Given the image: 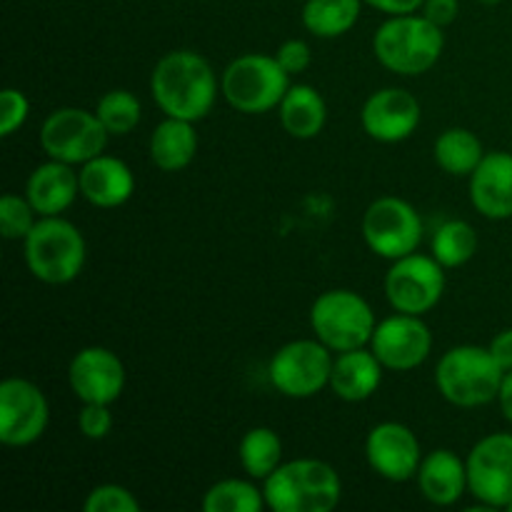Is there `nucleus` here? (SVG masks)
Here are the masks:
<instances>
[{
	"instance_id": "c756f323",
	"label": "nucleus",
	"mask_w": 512,
	"mask_h": 512,
	"mask_svg": "<svg viewBox=\"0 0 512 512\" xmlns=\"http://www.w3.org/2000/svg\"><path fill=\"white\" fill-rule=\"evenodd\" d=\"M95 113L110 135H128L140 123V100L130 90H110L98 100Z\"/></svg>"
},
{
	"instance_id": "412c9836",
	"label": "nucleus",
	"mask_w": 512,
	"mask_h": 512,
	"mask_svg": "<svg viewBox=\"0 0 512 512\" xmlns=\"http://www.w3.org/2000/svg\"><path fill=\"white\" fill-rule=\"evenodd\" d=\"M383 383V363L373 350H345L333 360V373H330V388L340 400L360 403L368 400Z\"/></svg>"
},
{
	"instance_id": "473e14b6",
	"label": "nucleus",
	"mask_w": 512,
	"mask_h": 512,
	"mask_svg": "<svg viewBox=\"0 0 512 512\" xmlns=\"http://www.w3.org/2000/svg\"><path fill=\"white\" fill-rule=\"evenodd\" d=\"M30 103L25 98V93L20 90L8 88L0 95V135H13L15 130L23 128V123L28 120Z\"/></svg>"
},
{
	"instance_id": "20e7f679",
	"label": "nucleus",
	"mask_w": 512,
	"mask_h": 512,
	"mask_svg": "<svg viewBox=\"0 0 512 512\" xmlns=\"http://www.w3.org/2000/svg\"><path fill=\"white\" fill-rule=\"evenodd\" d=\"M505 370L490 348L458 345L440 358L435 368V385L448 403L458 408H480L498 400Z\"/></svg>"
},
{
	"instance_id": "1a4fd4ad",
	"label": "nucleus",
	"mask_w": 512,
	"mask_h": 512,
	"mask_svg": "<svg viewBox=\"0 0 512 512\" xmlns=\"http://www.w3.org/2000/svg\"><path fill=\"white\" fill-rule=\"evenodd\" d=\"M330 353L333 350L320 340H293L270 360V383L288 398H313L325 385H330V373H333Z\"/></svg>"
},
{
	"instance_id": "7ed1b4c3",
	"label": "nucleus",
	"mask_w": 512,
	"mask_h": 512,
	"mask_svg": "<svg viewBox=\"0 0 512 512\" xmlns=\"http://www.w3.org/2000/svg\"><path fill=\"white\" fill-rule=\"evenodd\" d=\"M445 48L443 28L425 15H390L373 38L375 58L398 75L428 73Z\"/></svg>"
},
{
	"instance_id": "393cba45",
	"label": "nucleus",
	"mask_w": 512,
	"mask_h": 512,
	"mask_svg": "<svg viewBox=\"0 0 512 512\" xmlns=\"http://www.w3.org/2000/svg\"><path fill=\"white\" fill-rule=\"evenodd\" d=\"M435 163L450 175H473L480 160L485 158L483 143L468 128H448L435 140Z\"/></svg>"
},
{
	"instance_id": "9d476101",
	"label": "nucleus",
	"mask_w": 512,
	"mask_h": 512,
	"mask_svg": "<svg viewBox=\"0 0 512 512\" xmlns=\"http://www.w3.org/2000/svg\"><path fill=\"white\" fill-rule=\"evenodd\" d=\"M363 238L375 255L388 260L415 253L423 240V220L403 198H378L363 215Z\"/></svg>"
},
{
	"instance_id": "ddd939ff",
	"label": "nucleus",
	"mask_w": 512,
	"mask_h": 512,
	"mask_svg": "<svg viewBox=\"0 0 512 512\" xmlns=\"http://www.w3.org/2000/svg\"><path fill=\"white\" fill-rule=\"evenodd\" d=\"M50 408L43 390L23 378L0 383V440L8 448L33 445L48 428Z\"/></svg>"
},
{
	"instance_id": "6ab92c4d",
	"label": "nucleus",
	"mask_w": 512,
	"mask_h": 512,
	"mask_svg": "<svg viewBox=\"0 0 512 512\" xmlns=\"http://www.w3.org/2000/svg\"><path fill=\"white\" fill-rule=\"evenodd\" d=\"M135 190L133 170L113 155H95L80 170V193L95 208H118Z\"/></svg>"
},
{
	"instance_id": "4be33fe9",
	"label": "nucleus",
	"mask_w": 512,
	"mask_h": 512,
	"mask_svg": "<svg viewBox=\"0 0 512 512\" xmlns=\"http://www.w3.org/2000/svg\"><path fill=\"white\" fill-rule=\"evenodd\" d=\"M420 493L433 505H455L468 490V465L453 450H433L418 470Z\"/></svg>"
},
{
	"instance_id": "72a5a7b5",
	"label": "nucleus",
	"mask_w": 512,
	"mask_h": 512,
	"mask_svg": "<svg viewBox=\"0 0 512 512\" xmlns=\"http://www.w3.org/2000/svg\"><path fill=\"white\" fill-rule=\"evenodd\" d=\"M78 428L88 440L108 438V433L113 430V415H110L108 405L85 403L78 415Z\"/></svg>"
},
{
	"instance_id": "b1692460",
	"label": "nucleus",
	"mask_w": 512,
	"mask_h": 512,
	"mask_svg": "<svg viewBox=\"0 0 512 512\" xmlns=\"http://www.w3.org/2000/svg\"><path fill=\"white\" fill-rule=\"evenodd\" d=\"M278 108L285 133L298 140H310L320 135V130L325 128V120H328L323 95L313 85H290Z\"/></svg>"
},
{
	"instance_id": "9b49d317",
	"label": "nucleus",
	"mask_w": 512,
	"mask_h": 512,
	"mask_svg": "<svg viewBox=\"0 0 512 512\" xmlns=\"http://www.w3.org/2000/svg\"><path fill=\"white\" fill-rule=\"evenodd\" d=\"M445 293L443 265L428 255L410 253L393 260L385 278V295L398 313L423 315L440 303Z\"/></svg>"
},
{
	"instance_id": "a211bd4d",
	"label": "nucleus",
	"mask_w": 512,
	"mask_h": 512,
	"mask_svg": "<svg viewBox=\"0 0 512 512\" xmlns=\"http://www.w3.org/2000/svg\"><path fill=\"white\" fill-rule=\"evenodd\" d=\"M470 200L485 218H512V153H485L470 175Z\"/></svg>"
},
{
	"instance_id": "aec40b11",
	"label": "nucleus",
	"mask_w": 512,
	"mask_h": 512,
	"mask_svg": "<svg viewBox=\"0 0 512 512\" xmlns=\"http://www.w3.org/2000/svg\"><path fill=\"white\" fill-rule=\"evenodd\" d=\"M80 193V175L70 168V163L50 158L48 163L38 165L30 173L25 198L35 208L40 218L45 215H60L73 205Z\"/></svg>"
},
{
	"instance_id": "a878e982",
	"label": "nucleus",
	"mask_w": 512,
	"mask_h": 512,
	"mask_svg": "<svg viewBox=\"0 0 512 512\" xmlns=\"http://www.w3.org/2000/svg\"><path fill=\"white\" fill-rule=\"evenodd\" d=\"M363 0H308L303 5V25L315 38H340L360 18Z\"/></svg>"
},
{
	"instance_id": "4468645a",
	"label": "nucleus",
	"mask_w": 512,
	"mask_h": 512,
	"mask_svg": "<svg viewBox=\"0 0 512 512\" xmlns=\"http://www.w3.org/2000/svg\"><path fill=\"white\" fill-rule=\"evenodd\" d=\"M430 348H433L430 328L420 320V315L408 313L380 320L375 325L373 340H370V350L378 355L383 368L398 370V373L423 365L428 360Z\"/></svg>"
},
{
	"instance_id": "c85d7f7f",
	"label": "nucleus",
	"mask_w": 512,
	"mask_h": 512,
	"mask_svg": "<svg viewBox=\"0 0 512 512\" xmlns=\"http://www.w3.org/2000/svg\"><path fill=\"white\" fill-rule=\"evenodd\" d=\"M265 508V495L248 480H220L205 493V512H258Z\"/></svg>"
},
{
	"instance_id": "4c0bfd02",
	"label": "nucleus",
	"mask_w": 512,
	"mask_h": 512,
	"mask_svg": "<svg viewBox=\"0 0 512 512\" xmlns=\"http://www.w3.org/2000/svg\"><path fill=\"white\" fill-rule=\"evenodd\" d=\"M363 3H368L370 8L380 10V13L405 15V13H415V10L423 8L425 0H363Z\"/></svg>"
},
{
	"instance_id": "f257e3e1",
	"label": "nucleus",
	"mask_w": 512,
	"mask_h": 512,
	"mask_svg": "<svg viewBox=\"0 0 512 512\" xmlns=\"http://www.w3.org/2000/svg\"><path fill=\"white\" fill-rule=\"evenodd\" d=\"M150 93L170 118L203 120L218 98V78L208 60L193 50H173L155 63Z\"/></svg>"
},
{
	"instance_id": "a19ab883",
	"label": "nucleus",
	"mask_w": 512,
	"mask_h": 512,
	"mask_svg": "<svg viewBox=\"0 0 512 512\" xmlns=\"http://www.w3.org/2000/svg\"><path fill=\"white\" fill-rule=\"evenodd\" d=\"M505 510H510V512H512V503H508V508H505Z\"/></svg>"
},
{
	"instance_id": "0eeeda50",
	"label": "nucleus",
	"mask_w": 512,
	"mask_h": 512,
	"mask_svg": "<svg viewBox=\"0 0 512 512\" xmlns=\"http://www.w3.org/2000/svg\"><path fill=\"white\" fill-rule=\"evenodd\" d=\"M290 73L275 55L248 53L235 58L223 73V95L235 110L248 115L268 113L283 103Z\"/></svg>"
},
{
	"instance_id": "f704fd0d",
	"label": "nucleus",
	"mask_w": 512,
	"mask_h": 512,
	"mask_svg": "<svg viewBox=\"0 0 512 512\" xmlns=\"http://www.w3.org/2000/svg\"><path fill=\"white\" fill-rule=\"evenodd\" d=\"M275 58H278V63L283 65L290 75L303 73V70L310 65V45L298 38L285 40V43L278 48V53H275Z\"/></svg>"
},
{
	"instance_id": "6e6552de",
	"label": "nucleus",
	"mask_w": 512,
	"mask_h": 512,
	"mask_svg": "<svg viewBox=\"0 0 512 512\" xmlns=\"http://www.w3.org/2000/svg\"><path fill=\"white\" fill-rule=\"evenodd\" d=\"M108 135L98 113H88L83 108H60L45 118L40 128V145L48 158L83 165L103 153Z\"/></svg>"
},
{
	"instance_id": "58836bf2",
	"label": "nucleus",
	"mask_w": 512,
	"mask_h": 512,
	"mask_svg": "<svg viewBox=\"0 0 512 512\" xmlns=\"http://www.w3.org/2000/svg\"><path fill=\"white\" fill-rule=\"evenodd\" d=\"M498 400H500V410H503V415L512 423V370L505 373L503 385H500Z\"/></svg>"
},
{
	"instance_id": "e433bc0d",
	"label": "nucleus",
	"mask_w": 512,
	"mask_h": 512,
	"mask_svg": "<svg viewBox=\"0 0 512 512\" xmlns=\"http://www.w3.org/2000/svg\"><path fill=\"white\" fill-rule=\"evenodd\" d=\"M490 353H493V358L498 360V365L505 373L512 370V328L500 330V333L495 335L493 343H490Z\"/></svg>"
},
{
	"instance_id": "7c9ffc66",
	"label": "nucleus",
	"mask_w": 512,
	"mask_h": 512,
	"mask_svg": "<svg viewBox=\"0 0 512 512\" xmlns=\"http://www.w3.org/2000/svg\"><path fill=\"white\" fill-rule=\"evenodd\" d=\"M35 208L30 205L28 198H20V195H3L0 198V233L8 240H25L28 233L33 230L35 220Z\"/></svg>"
},
{
	"instance_id": "f3484780",
	"label": "nucleus",
	"mask_w": 512,
	"mask_h": 512,
	"mask_svg": "<svg viewBox=\"0 0 512 512\" xmlns=\"http://www.w3.org/2000/svg\"><path fill=\"white\" fill-rule=\"evenodd\" d=\"M420 115V103L413 93L403 88H383L365 100L360 123L378 143H400L418 130Z\"/></svg>"
},
{
	"instance_id": "bb28decb",
	"label": "nucleus",
	"mask_w": 512,
	"mask_h": 512,
	"mask_svg": "<svg viewBox=\"0 0 512 512\" xmlns=\"http://www.w3.org/2000/svg\"><path fill=\"white\" fill-rule=\"evenodd\" d=\"M240 465L255 480H265L283 460V443L270 428H253L240 440Z\"/></svg>"
},
{
	"instance_id": "2eb2a0df",
	"label": "nucleus",
	"mask_w": 512,
	"mask_h": 512,
	"mask_svg": "<svg viewBox=\"0 0 512 512\" xmlns=\"http://www.w3.org/2000/svg\"><path fill=\"white\" fill-rule=\"evenodd\" d=\"M423 450L413 430L403 423H380L375 425L365 440V455L368 463L380 478L390 483H405L415 478L423 463Z\"/></svg>"
},
{
	"instance_id": "dca6fc26",
	"label": "nucleus",
	"mask_w": 512,
	"mask_h": 512,
	"mask_svg": "<svg viewBox=\"0 0 512 512\" xmlns=\"http://www.w3.org/2000/svg\"><path fill=\"white\" fill-rule=\"evenodd\" d=\"M68 380L73 393L83 403L110 405L120 398L125 388V365L113 350L83 348L70 360Z\"/></svg>"
},
{
	"instance_id": "39448f33",
	"label": "nucleus",
	"mask_w": 512,
	"mask_h": 512,
	"mask_svg": "<svg viewBox=\"0 0 512 512\" xmlns=\"http://www.w3.org/2000/svg\"><path fill=\"white\" fill-rule=\"evenodd\" d=\"M25 263L30 273L48 285H65L85 265V240L70 220L45 215L25 238Z\"/></svg>"
},
{
	"instance_id": "c9c22d12",
	"label": "nucleus",
	"mask_w": 512,
	"mask_h": 512,
	"mask_svg": "<svg viewBox=\"0 0 512 512\" xmlns=\"http://www.w3.org/2000/svg\"><path fill=\"white\" fill-rule=\"evenodd\" d=\"M460 13L458 0H425L423 3V15L428 20H433L438 28H445V25L455 23Z\"/></svg>"
},
{
	"instance_id": "cd10ccee",
	"label": "nucleus",
	"mask_w": 512,
	"mask_h": 512,
	"mask_svg": "<svg viewBox=\"0 0 512 512\" xmlns=\"http://www.w3.org/2000/svg\"><path fill=\"white\" fill-rule=\"evenodd\" d=\"M478 250V233L465 220H448L433 235V258L443 268H460Z\"/></svg>"
},
{
	"instance_id": "f03ea898",
	"label": "nucleus",
	"mask_w": 512,
	"mask_h": 512,
	"mask_svg": "<svg viewBox=\"0 0 512 512\" xmlns=\"http://www.w3.org/2000/svg\"><path fill=\"white\" fill-rule=\"evenodd\" d=\"M265 505L275 512H330L343 498V483L323 460L280 463L265 478Z\"/></svg>"
},
{
	"instance_id": "f8f14e48",
	"label": "nucleus",
	"mask_w": 512,
	"mask_h": 512,
	"mask_svg": "<svg viewBox=\"0 0 512 512\" xmlns=\"http://www.w3.org/2000/svg\"><path fill=\"white\" fill-rule=\"evenodd\" d=\"M468 490L488 508L512 503V433H493L468 453Z\"/></svg>"
},
{
	"instance_id": "423d86ee",
	"label": "nucleus",
	"mask_w": 512,
	"mask_h": 512,
	"mask_svg": "<svg viewBox=\"0 0 512 512\" xmlns=\"http://www.w3.org/2000/svg\"><path fill=\"white\" fill-rule=\"evenodd\" d=\"M315 338L333 353L365 348L375 333V313L363 295L353 290H328L310 308Z\"/></svg>"
},
{
	"instance_id": "2f4dec72",
	"label": "nucleus",
	"mask_w": 512,
	"mask_h": 512,
	"mask_svg": "<svg viewBox=\"0 0 512 512\" xmlns=\"http://www.w3.org/2000/svg\"><path fill=\"white\" fill-rule=\"evenodd\" d=\"M83 508L85 512H135L140 508V503L133 498L128 488L108 483L90 490Z\"/></svg>"
},
{
	"instance_id": "ea45409f",
	"label": "nucleus",
	"mask_w": 512,
	"mask_h": 512,
	"mask_svg": "<svg viewBox=\"0 0 512 512\" xmlns=\"http://www.w3.org/2000/svg\"><path fill=\"white\" fill-rule=\"evenodd\" d=\"M478 3H483V5H498V3H503V0H478Z\"/></svg>"
},
{
	"instance_id": "5701e85b",
	"label": "nucleus",
	"mask_w": 512,
	"mask_h": 512,
	"mask_svg": "<svg viewBox=\"0 0 512 512\" xmlns=\"http://www.w3.org/2000/svg\"><path fill=\"white\" fill-rule=\"evenodd\" d=\"M198 153V133L190 120L165 118L150 135V158L165 173H175L193 163Z\"/></svg>"
}]
</instances>
